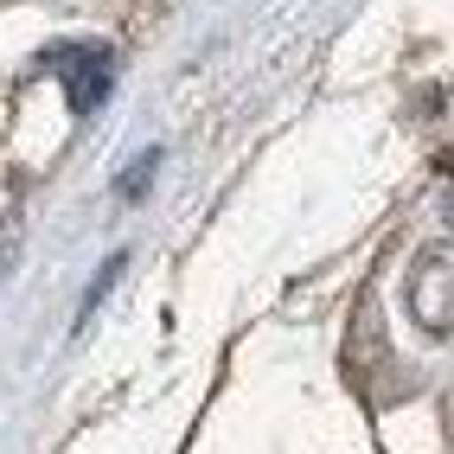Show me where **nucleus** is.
<instances>
[{
  "label": "nucleus",
  "mask_w": 454,
  "mask_h": 454,
  "mask_svg": "<svg viewBox=\"0 0 454 454\" xmlns=\"http://www.w3.org/2000/svg\"><path fill=\"white\" fill-rule=\"evenodd\" d=\"M51 71L65 77L71 90V109H90L103 97V83H109V65H103V51H90V45H71V51H58L51 58Z\"/></svg>",
  "instance_id": "1"
}]
</instances>
